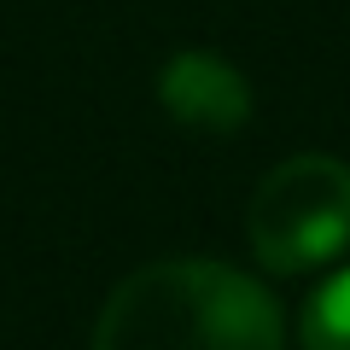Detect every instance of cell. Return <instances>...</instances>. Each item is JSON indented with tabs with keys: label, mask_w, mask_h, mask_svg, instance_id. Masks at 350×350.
Wrapping results in <instances>:
<instances>
[{
	"label": "cell",
	"mask_w": 350,
	"mask_h": 350,
	"mask_svg": "<svg viewBox=\"0 0 350 350\" xmlns=\"http://www.w3.org/2000/svg\"><path fill=\"white\" fill-rule=\"evenodd\" d=\"M94 350H286V333L251 275L211 257H170L111 286Z\"/></svg>",
	"instance_id": "obj_1"
},
{
	"label": "cell",
	"mask_w": 350,
	"mask_h": 350,
	"mask_svg": "<svg viewBox=\"0 0 350 350\" xmlns=\"http://www.w3.org/2000/svg\"><path fill=\"white\" fill-rule=\"evenodd\" d=\"M245 239L269 275L321 269L350 245V163L333 152H298L257 181Z\"/></svg>",
	"instance_id": "obj_2"
},
{
	"label": "cell",
	"mask_w": 350,
	"mask_h": 350,
	"mask_svg": "<svg viewBox=\"0 0 350 350\" xmlns=\"http://www.w3.org/2000/svg\"><path fill=\"white\" fill-rule=\"evenodd\" d=\"M158 100L175 123L204 129V135H228L251 117V88L222 53L204 47H181L170 64L158 70Z\"/></svg>",
	"instance_id": "obj_3"
},
{
	"label": "cell",
	"mask_w": 350,
	"mask_h": 350,
	"mask_svg": "<svg viewBox=\"0 0 350 350\" xmlns=\"http://www.w3.org/2000/svg\"><path fill=\"white\" fill-rule=\"evenodd\" d=\"M304 350H350V269L310 292L304 304Z\"/></svg>",
	"instance_id": "obj_4"
}]
</instances>
